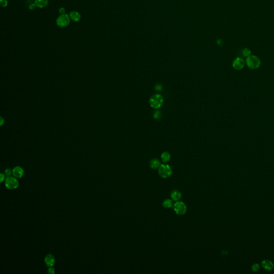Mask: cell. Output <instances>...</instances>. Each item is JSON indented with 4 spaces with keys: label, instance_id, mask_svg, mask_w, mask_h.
I'll return each mask as SVG.
<instances>
[{
    "label": "cell",
    "instance_id": "cell-1",
    "mask_svg": "<svg viewBox=\"0 0 274 274\" xmlns=\"http://www.w3.org/2000/svg\"><path fill=\"white\" fill-rule=\"evenodd\" d=\"M245 63L248 68L254 70L260 67L261 60L257 56L249 55L246 58Z\"/></svg>",
    "mask_w": 274,
    "mask_h": 274
},
{
    "label": "cell",
    "instance_id": "cell-2",
    "mask_svg": "<svg viewBox=\"0 0 274 274\" xmlns=\"http://www.w3.org/2000/svg\"><path fill=\"white\" fill-rule=\"evenodd\" d=\"M163 98L160 94H156L150 97V104L153 109H159L163 104Z\"/></svg>",
    "mask_w": 274,
    "mask_h": 274
},
{
    "label": "cell",
    "instance_id": "cell-3",
    "mask_svg": "<svg viewBox=\"0 0 274 274\" xmlns=\"http://www.w3.org/2000/svg\"><path fill=\"white\" fill-rule=\"evenodd\" d=\"M71 21L69 15L67 14H60L56 20V23L59 27L64 28L68 26Z\"/></svg>",
    "mask_w": 274,
    "mask_h": 274
},
{
    "label": "cell",
    "instance_id": "cell-4",
    "mask_svg": "<svg viewBox=\"0 0 274 274\" xmlns=\"http://www.w3.org/2000/svg\"><path fill=\"white\" fill-rule=\"evenodd\" d=\"M172 173V169L168 164H161L159 168V174L162 178H167L170 177Z\"/></svg>",
    "mask_w": 274,
    "mask_h": 274
},
{
    "label": "cell",
    "instance_id": "cell-5",
    "mask_svg": "<svg viewBox=\"0 0 274 274\" xmlns=\"http://www.w3.org/2000/svg\"><path fill=\"white\" fill-rule=\"evenodd\" d=\"M5 186L9 190H14L18 187L19 182L14 176H8L5 179Z\"/></svg>",
    "mask_w": 274,
    "mask_h": 274
},
{
    "label": "cell",
    "instance_id": "cell-6",
    "mask_svg": "<svg viewBox=\"0 0 274 274\" xmlns=\"http://www.w3.org/2000/svg\"><path fill=\"white\" fill-rule=\"evenodd\" d=\"M174 209L177 215H183L187 211V207L183 202L178 201L174 205Z\"/></svg>",
    "mask_w": 274,
    "mask_h": 274
},
{
    "label": "cell",
    "instance_id": "cell-7",
    "mask_svg": "<svg viewBox=\"0 0 274 274\" xmlns=\"http://www.w3.org/2000/svg\"><path fill=\"white\" fill-rule=\"evenodd\" d=\"M245 64V61L241 57H237L232 62V67L236 70H240L244 68Z\"/></svg>",
    "mask_w": 274,
    "mask_h": 274
},
{
    "label": "cell",
    "instance_id": "cell-8",
    "mask_svg": "<svg viewBox=\"0 0 274 274\" xmlns=\"http://www.w3.org/2000/svg\"><path fill=\"white\" fill-rule=\"evenodd\" d=\"M24 171L21 167H16L12 170V174L16 178H21L23 176Z\"/></svg>",
    "mask_w": 274,
    "mask_h": 274
},
{
    "label": "cell",
    "instance_id": "cell-9",
    "mask_svg": "<svg viewBox=\"0 0 274 274\" xmlns=\"http://www.w3.org/2000/svg\"><path fill=\"white\" fill-rule=\"evenodd\" d=\"M45 262L47 267H53L55 264V258L53 255L49 254L45 257Z\"/></svg>",
    "mask_w": 274,
    "mask_h": 274
},
{
    "label": "cell",
    "instance_id": "cell-10",
    "mask_svg": "<svg viewBox=\"0 0 274 274\" xmlns=\"http://www.w3.org/2000/svg\"><path fill=\"white\" fill-rule=\"evenodd\" d=\"M69 15L71 20L75 23L80 21L82 18L81 14L77 11H72L69 13Z\"/></svg>",
    "mask_w": 274,
    "mask_h": 274
},
{
    "label": "cell",
    "instance_id": "cell-11",
    "mask_svg": "<svg viewBox=\"0 0 274 274\" xmlns=\"http://www.w3.org/2000/svg\"><path fill=\"white\" fill-rule=\"evenodd\" d=\"M261 264L264 269L267 271H271L274 268V264L270 260H263Z\"/></svg>",
    "mask_w": 274,
    "mask_h": 274
},
{
    "label": "cell",
    "instance_id": "cell-12",
    "mask_svg": "<svg viewBox=\"0 0 274 274\" xmlns=\"http://www.w3.org/2000/svg\"><path fill=\"white\" fill-rule=\"evenodd\" d=\"M34 3L36 4V8L43 9L48 6L49 1L48 0H34Z\"/></svg>",
    "mask_w": 274,
    "mask_h": 274
},
{
    "label": "cell",
    "instance_id": "cell-13",
    "mask_svg": "<svg viewBox=\"0 0 274 274\" xmlns=\"http://www.w3.org/2000/svg\"><path fill=\"white\" fill-rule=\"evenodd\" d=\"M171 199L174 201H178L182 198V194L178 190H174L171 193Z\"/></svg>",
    "mask_w": 274,
    "mask_h": 274
},
{
    "label": "cell",
    "instance_id": "cell-14",
    "mask_svg": "<svg viewBox=\"0 0 274 274\" xmlns=\"http://www.w3.org/2000/svg\"><path fill=\"white\" fill-rule=\"evenodd\" d=\"M150 167L153 169H156L160 167L161 163L160 161L157 159H154L150 161Z\"/></svg>",
    "mask_w": 274,
    "mask_h": 274
},
{
    "label": "cell",
    "instance_id": "cell-15",
    "mask_svg": "<svg viewBox=\"0 0 274 274\" xmlns=\"http://www.w3.org/2000/svg\"><path fill=\"white\" fill-rule=\"evenodd\" d=\"M170 157H171L170 154V153H168V152H164L162 154V155L161 156V160L164 163H166V162H168L170 160Z\"/></svg>",
    "mask_w": 274,
    "mask_h": 274
},
{
    "label": "cell",
    "instance_id": "cell-16",
    "mask_svg": "<svg viewBox=\"0 0 274 274\" xmlns=\"http://www.w3.org/2000/svg\"><path fill=\"white\" fill-rule=\"evenodd\" d=\"M173 206H174V203H173V201H172V200L167 199L164 200L163 203V206L164 208H171L172 207H173Z\"/></svg>",
    "mask_w": 274,
    "mask_h": 274
},
{
    "label": "cell",
    "instance_id": "cell-17",
    "mask_svg": "<svg viewBox=\"0 0 274 274\" xmlns=\"http://www.w3.org/2000/svg\"><path fill=\"white\" fill-rule=\"evenodd\" d=\"M251 51L249 48H245L242 51V54L245 57L249 56V55H251Z\"/></svg>",
    "mask_w": 274,
    "mask_h": 274
},
{
    "label": "cell",
    "instance_id": "cell-18",
    "mask_svg": "<svg viewBox=\"0 0 274 274\" xmlns=\"http://www.w3.org/2000/svg\"><path fill=\"white\" fill-rule=\"evenodd\" d=\"M0 3L1 7H7L8 5V2L7 0H0Z\"/></svg>",
    "mask_w": 274,
    "mask_h": 274
},
{
    "label": "cell",
    "instance_id": "cell-19",
    "mask_svg": "<svg viewBox=\"0 0 274 274\" xmlns=\"http://www.w3.org/2000/svg\"><path fill=\"white\" fill-rule=\"evenodd\" d=\"M252 269L253 271H258L260 269L259 264H254L252 267Z\"/></svg>",
    "mask_w": 274,
    "mask_h": 274
},
{
    "label": "cell",
    "instance_id": "cell-20",
    "mask_svg": "<svg viewBox=\"0 0 274 274\" xmlns=\"http://www.w3.org/2000/svg\"><path fill=\"white\" fill-rule=\"evenodd\" d=\"M12 174V170H11L10 169H7L5 170V174L8 177V176H10L11 174Z\"/></svg>",
    "mask_w": 274,
    "mask_h": 274
},
{
    "label": "cell",
    "instance_id": "cell-21",
    "mask_svg": "<svg viewBox=\"0 0 274 274\" xmlns=\"http://www.w3.org/2000/svg\"><path fill=\"white\" fill-rule=\"evenodd\" d=\"M58 11H59V13L60 14H66V10H65V9L63 7H61L59 8L58 9Z\"/></svg>",
    "mask_w": 274,
    "mask_h": 274
},
{
    "label": "cell",
    "instance_id": "cell-22",
    "mask_svg": "<svg viewBox=\"0 0 274 274\" xmlns=\"http://www.w3.org/2000/svg\"><path fill=\"white\" fill-rule=\"evenodd\" d=\"M47 272H48V273H49V274H54V273H55V269H54L53 267H49V269H48Z\"/></svg>",
    "mask_w": 274,
    "mask_h": 274
},
{
    "label": "cell",
    "instance_id": "cell-23",
    "mask_svg": "<svg viewBox=\"0 0 274 274\" xmlns=\"http://www.w3.org/2000/svg\"><path fill=\"white\" fill-rule=\"evenodd\" d=\"M29 9H30V10H34L36 9V4H34V3H31V4H30V5H29Z\"/></svg>",
    "mask_w": 274,
    "mask_h": 274
},
{
    "label": "cell",
    "instance_id": "cell-24",
    "mask_svg": "<svg viewBox=\"0 0 274 274\" xmlns=\"http://www.w3.org/2000/svg\"><path fill=\"white\" fill-rule=\"evenodd\" d=\"M5 179V176L3 174H0V182L2 183Z\"/></svg>",
    "mask_w": 274,
    "mask_h": 274
},
{
    "label": "cell",
    "instance_id": "cell-25",
    "mask_svg": "<svg viewBox=\"0 0 274 274\" xmlns=\"http://www.w3.org/2000/svg\"><path fill=\"white\" fill-rule=\"evenodd\" d=\"M1 125H2L4 124V121L3 119V118L2 117H1Z\"/></svg>",
    "mask_w": 274,
    "mask_h": 274
}]
</instances>
